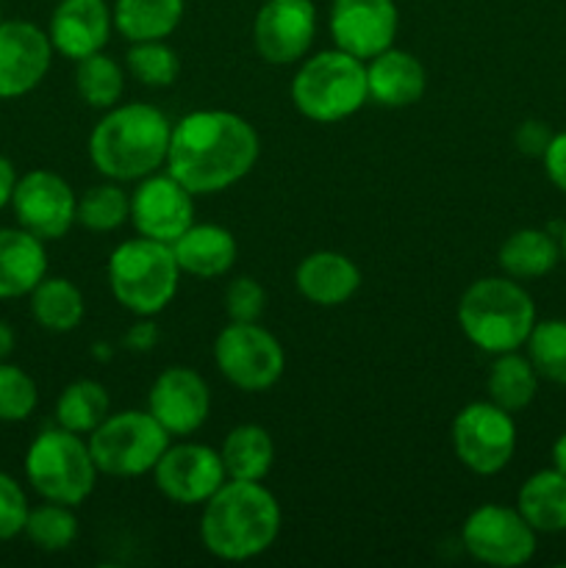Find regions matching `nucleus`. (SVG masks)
Instances as JSON below:
<instances>
[{"mask_svg": "<svg viewBox=\"0 0 566 568\" xmlns=\"http://www.w3.org/2000/svg\"><path fill=\"white\" fill-rule=\"evenodd\" d=\"M172 253H175L178 266L181 272L194 277H203V281H211V277H220L236 264V239L228 227L222 225H198L194 222L192 227L181 233V236L172 242Z\"/></svg>", "mask_w": 566, "mask_h": 568, "instance_id": "nucleus-23", "label": "nucleus"}, {"mask_svg": "<svg viewBox=\"0 0 566 568\" xmlns=\"http://www.w3.org/2000/svg\"><path fill=\"white\" fill-rule=\"evenodd\" d=\"M427 72L414 53L388 48L366 61V92L383 109H408L425 94Z\"/></svg>", "mask_w": 566, "mask_h": 568, "instance_id": "nucleus-20", "label": "nucleus"}, {"mask_svg": "<svg viewBox=\"0 0 566 568\" xmlns=\"http://www.w3.org/2000/svg\"><path fill=\"white\" fill-rule=\"evenodd\" d=\"M98 475L89 442L64 427L39 433L26 453L28 483L48 503L78 508L94 491Z\"/></svg>", "mask_w": 566, "mask_h": 568, "instance_id": "nucleus-7", "label": "nucleus"}, {"mask_svg": "<svg viewBox=\"0 0 566 568\" xmlns=\"http://www.w3.org/2000/svg\"><path fill=\"white\" fill-rule=\"evenodd\" d=\"M14 342H17V336H14V331H11V325L9 322L0 320V364H3L11 353H14Z\"/></svg>", "mask_w": 566, "mask_h": 568, "instance_id": "nucleus-43", "label": "nucleus"}, {"mask_svg": "<svg viewBox=\"0 0 566 568\" xmlns=\"http://www.w3.org/2000/svg\"><path fill=\"white\" fill-rule=\"evenodd\" d=\"M455 458L475 475H497L511 464L516 453V425L499 405L469 403L453 419Z\"/></svg>", "mask_w": 566, "mask_h": 568, "instance_id": "nucleus-10", "label": "nucleus"}, {"mask_svg": "<svg viewBox=\"0 0 566 568\" xmlns=\"http://www.w3.org/2000/svg\"><path fill=\"white\" fill-rule=\"evenodd\" d=\"M39 388L26 369L14 364H0V422L14 425L26 422L37 410Z\"/></svg>", "mask_w": 566, "mask_h": 568, "instance_id": "nucleus-36", "label": "nucleus"}, {"mask_svg": "<svg viewBox=\"0 0 566 568\" xmlns=\"http://www.w3.org/2000/svg\"><path fill=\"white\" fill-rule=\"evenodd\" d=\"M53 53L48 31L33 22H0V100L33 92L48 75Z\"/></svg>", "mask_w": 566, "mask_h": 568, "instance_id": "nucleus-17", "label": "nucleus"}, {"mask_svg": "<svg viewBox=\"0 0 566 568\" xmlns=\"http://www.w3.org/2000/svg\"><path fill=\"white\" fill-rule=\"evenodd\" d=\"M148 410L170 436H192L209 419V383L189 366H170L150 386Z\"/></svg>", "mask_w": 566, "mask_h": 568, "instance_id": "nucleus-18", "label": "nucleus"}, {"mask_svg": "<svg viewBox=\"0 0 566 568\" xmlns=\"http://www.w3.org/2000/svg\"><path fill=\"white\" fill-rule=\"evenodd\" d=\"M28 497L20 483L0 469V541H11L26 530Z\"/></svg>", "mask_w": 566, "mask_h": 568, "instance_id": "nucleus-37", "label": "nucleus"}, {"mask_svg": "<svg viewBox=\"0 0 566 568\" xmlns=\"http://www.w3.org/2000/svg\"><path fill=\"white\" fill-rule=\"evenodd\" d=\"M538 381L542 377L533 369L527 355H519L516 349L514 353H503L497 355V361L488 369V397H492L494 405L508 410V414H516V410L527 408L536 399Z\"/></svg>", "mask_w": 566, "mask_h": 568, "instance_id": "nucleus-29", "label": "nucleus"}, {"mask_svg": "<svg viewBox=\"0 0 566 568\" xmlns=\"http://www.w3.org/2000/svg\"><path fill=\"white\" fill-rule=\"evenodd\" d=\"M220 458L228 480L261 483L275 460V444L261 425H239L222 442Z\"/></svg>", "mask_w": 566, "mask_h": 568, "instance_id": "nucleus-27", "label": "nucleus"}, {"mask_svg": "<svg viewBox=\"0 0 566 568\" xmlns=\"http://www.w3.org/2000/svg\"><path fill=\"white\" fill-rule=\"evenodd\" d=\"M75 89L83 103L92 109H111L122 100L125 92V72L103 50L75 61Z\"/></svg>", "mask_w": 566, "mask_h": 568, "instance_id": "nucleus-31", "label": "nucleus"}, {"mask_svg": "<svg viewBox=\"0 0 566 568\" xmlns=\"http://www.w3.org/2000/svg\"><path fill=\"white\" fill-rule=\"evenodd\" d=\"M178 283H181V266L172 253V244L137 236L117 244L111 253V294L122 308L142 320L161 314L175 300Z\"/></svg>", "mask_w": 566, "mask_h": 568, "instance_id": "nucleus-5", "label": "nucleus"}, {"mask_svg": "<svg viewBox=\"0 0 566 568\" xmlns=\"http://www.w3.org/2000/svg\"><path fill=\"white\" fill-rule=\"evenodd\" d=\"M516 510L536 532H564L566 475L558 469H542L527 477L516 494Z\"/></svg>", "mask_w": 566, "mask_h": 568, "instance_id": "nucleus-24", "label": "nucleus"}, {"mask_svg": "<svg viewBox=\"0 0 566 568\" xmlns=\"http://www.w3.org/2000/svg\"><path fill=\"white\" fill-rule=\"evenodd\" d=\"M22 532L42 552H64L78 538V519L70 505L44 499V505L28 510V521Z\"/></svg>", "mask_w": 566, "mask_h": 568, "instance_id": "nucleus-33", "label": "nucleus"}, {"mask_svg": "<svg viewBox=\"0 0 566 568\" xmlns=\"http://www.w3.org/2000/svg\"><path fill=\"white\" fill-rule=\"evenodd\" d=\"M499 266L514 281H536L549 275L560 261V244L553 233L538 227L514 231L499 247Z\"/></svg>", "mask_w": 566, "mask_h": 568, "instance_id": "nucleus-25", "label": "nucleus"}, {"mask_svg": "<svg viewBox=\"0 0 566 568\" xmlns=\"http://www.w3.org/2000/svg\"><path fill=\"white\" fill-rule=\"evenodd\" d=\"M397 26L400 14L394 0H333L331 6L333 44L361 61L375 59L392 48Z\"/></svg>", "mask_w": 566, "mask_h": 568, "instance_id": "nucleus-16", "label": "nucleus"}, {"mask_svg": "<svg viewBox=\"0 0 566 568\" xmlns=\"http://www.w3.org/2000/svg\"><path fill=\"white\" fill-rule=\"evenodd\" d=\"M161 333L153 322H137L131 331L125 333V347H131L133 353H150V349L159 344Z\"/></svg>", "mask_w": 566, "mask_h": 568, "instance_id": "nucleus-41", "label": "nucleus"}, {"mask_svg": "<svg viewBox=\"0 0 566 568\" xmlns=\"http://www.w3.org/2000/svg\"><path fill=\"white\" fill-rule=\"evenodd\" d=\"M281 505L275 494L253 480H225L203 505L200 538L220 560H253L275 544Z\"/></svg>", "mask_w": 566, "mask_h": 568, "instance_id": "nucleus-2", "label": "nucleus"}, {"mask_svg": "<svg viewBox=\"0 0 566 568\" xmlns=\"http://www.w3.org/2000/svg\"><path fill=\"white\" fill-rule=\"evenodd\" d=\"M553 136H555V133L549 131L547 122L525 120L519 128H516L514 142H516V150H519L522 155H530V159H542L544 150H547L549 142H553Z\"/></svg>", "mask_w": 566, "mask_h": 568, "instance_id": "nucleus-39", "label": "nucleus"}, {"mask_svg": "<svg viewBox=\"0 0 566 568\" xmlns=\"http://www.w3.org/2000/svg\"><path fill=\"white\" fill-rule=\"evenodd\" d=\"M159 491L175 505H205L228 480L216 449L205 444H170L153 466Z\"/></svg>", "mask_w": 566, "mask_h": 568, "instance_id": "nucleus-13", "label": "nucleus"}, {"mask_svg": "<svg viewBox=\"0 0 566 568\" xmlns=\"http://www.w3.org/2000/svg\"><path fill=\"white\" fill-rule=\"evenodd\" d=\"M366 100V61L338 48L305 59L292 78L294 109L322 125L347 120L364 109Z\"/></svg>", "mask_w": 566, "mask_h": 568, "instance_id": "nucleus-6", "label": "nucleus"}, {"mask_svg": "<svg viewBox=\"0 0 566 568\" xmlns=\"http://www.w3.org/2000/svg\"><path fill=\"white\" fill-rule=\"evenodd\" d=\"M261 153L255 128L222 109H200L172 125L166 172L198 194H216L250 175Z\"/></svg>", "mask_w": 566, "mask_h": 568, "instance_id": "nucleus-1", "label": "nucleus"}, {"mask_svg": "<svg viewBox=\"0 0 566 568\" xmlns=\"http://www.w3.org/2000/svg\"><path fill=\"white\" fill-rule=\"evenodd\" d=\"M170 139L172 122L155 105H111L92 128L89 159L109 181H142L166 164Z\"/></svg>", "mask_w": 566, "mask_h": 568, "instance_id": "nucleus-3", "label": "nucleus"}, {"mask_svg": "<svg viewBox=\"0 0 566 568\" xmlns=\"http://www.w3.org/2000/svg\"><path fill=\"white\" fill-rule=\"evenodd\" d=\"M14 186H17L14 164H11L9 159H3V155H0V211H3L6 205H11V194H14Z\"/></svg>", "mask_w": 566, "mask_h": 568, "instance_id": "nucleus-42", "label": "nucleus"}, {"mask_svg": "<svg viewBox=\"0 0 566 568\" xmlns=\"http://www.w3.org/2000/svg\"><path fill=\"white\" fill-rule=\"evenodd\" d=\"M558 244H560V258L566 261V222H564V225H560V239H558Z\"/></svg>", "mask_w": 566, "mask_h": 568, "instance_id": "nucleus-45", "label": "nucleus"}, {"mask_svg": "<svg viewBox=\"0 0 566 568\" xmlns=\"http://www.w3.org/2000/svg\"><path fill=\"white\" fill-rule=\"evenodd\" d=\"M131 220V197L120 183H98L78 197L75 222L92 233H111Z\"/></svg>", "mask_w": 566, "mask_h": 568, "instance_id": "nucleus-32", "label": "nucleus"}, {"mask_svg": "<svg viewBox=\"0 0 566 568\" xmlns=\"http://www.w3.org/2000/svg\"><path fill=\"white\" fill-rule=\"evenodd\" d=\"M266 308V292L255 277L242 275L225 292V311L231 322H259Z\"/></svg>", "mask_w": 566, "mask_h": 568, "instance_id": "nucleus-38", "label": "nucleus"}, {"mask_svg": "<svg viewBox=\"0 0 566 568\" xmlns=\"http://www.w3.org/2000/svg\"><path fill=\"white\" fill-rule=\"evenodd\" d=\"M458 325L481 353H514L536 325V305L514 277H483L461 297Z\"/></svg>", "mask_w": 566, "mask_h": 568, "instance_id": "nucleus-4", "label": "nucleus"}, {"mask_svg": "<svg viewBox=\"0 0 566 568\" xmlns=\"http://www.w3.org/2000/svg\"><path fill=\"white\" fill-rule=\"evenodd\" d=\"M170 438L150 410H120L105 416L87 442L100 475L142 477L153 471Z\"/></svg>", "mask_w": 566, "mask_h": 568, "instance_id": "nucleus-8", "label": "nucleus"}, {"mask_svg": "<svg viewBox=\"0 0 566 568\" xmlns=\"http://www.w3.org/2000/svg\"><path fill=\"white\" fill-rule=\"evenodd\" d=\"M78 197L70 183L50 170H31L17 178L11 194V211L17 225L39 236L42 242H55L67 236L75 225Z\"/></svg>", "mask_w": 566, "mask_h": 568, "instance_id": "nucleus-12", "label": "nucleus"}, {"mask_svg": "<svg viewBox=\"0 0 566 568\" xmlns=\"http://www.w3.org/2000/svg\"><path fill=\"white\" fill-rule=\"evenodd\" d=\"M128 72L137 78L139 83L150 89H164L178 81L181 72V61L178 53L164 42V39H153V42H131L125 53Z\"/></svg>", "mask_w": 566, "mask_h": 568, "instance_id": "nucleus-35", "label": "nucleus"}, {"mask_svg": "<svg viewBox=\"0 0 566 568\" xmlns=\"http://www.w3.org/2000/svg\"><path fill=\"white\" fill-rule=\"evenodd\" d=\"M28 297H31V316L39 327L50 333L75 331L87 311L81 288L67 277L44 275Z\"/></svg>", "mask_w": 566, "mask_h": 568, "instance_id": "nucleus-28", "label": "nucleus"}, {"mask_svg": "<svg viewBox=\"0 0 566 568\" xmlns=\"http://www.w3.org/2000/svg\"><path fill=\"white\" fill-rule=\"evenodd\" d=\"M183 0H117L111 14L114 28L128 42L166 39L183 20Z\"/></svg>", "mask_w": 566, "mask_h": 568, "instance_id": "nucleus-26", "label": "nucleus"}, {"mask_svg": "<svg viewBox=\"0 0 566 568\" xmlns=\"http://www.w3.org/2000/svg\"><path fill=\"white\" fill-rule=\"evenodd\" d=\"M111 28L114 14L105 0H61L50 17L48 37L55 53L81 61L105 48Z\"/></svg>", "mask_w": 566, "mask_h": 568, "instance_id": "nucleus-19", "label": "nucleus"}, {"mask_svg": "<svg viewBox=\"0 0 566 568\" xmlns=\"http://www.w3.org/2000/svg\"><path fill=\"white\" fill-rule=\"evenodd\" d=\"M48 275L44 242L26 227H0V300L28 297Z\"/></svg>", "mask_w": 566, "mask_h": 568, "instance_id": "nucleus-22", "label": "nucleus"}, {"mask_svg": "<svg viewBox=\"0 0 566 568\" xmlns=\"http://www.w3.org/2000/svg\"><path fill=\"white\" fill-rule=\"evenodd\" d=\"M0 22H3V14H0Z\"/></svg>", "mask_w": 566, "mask_h": 568, "instance_id": "nucleus-46", "label": "nucleus"}, {"mask_svg": "<svg viewBox=\"0 0 566 568\" xmlns=\"http://www.w3.org/2000/svg\"><path fill=\"white\" fill-rule=\"evenodd\" d=\"M553 469H558L560 475H566V433L558 436V442L553 444Z\"/></svg>", "mask_w": 566, "mask_h": 568, "instance_id": "nucleus-44", "label": "nucleus"}, {"mask_svg": "<svg viewBox=\"0 0 566 568\" xmlns=\"http://www.w3.org/2000/svg\"><path fill=\"white\" fill-rule=\"evenodd\" d=\"M294 286L309 303L336 308L347 303L361 286V270L353 258L336 250H320L305 255L294 270Z\"/></svg>", "mask_w": 566, "mask_h": 568, "instance_id": "nucleus-21", "label": "nucleus"}, {"mask_svg": "<svg viewBox=\"0 0 566 568\" xmlns=\"http://www.w3.org/2000/svg\"><path fill=\"white\" fill-rule=\"evenodd\" d=\"M544 170H547V178L555 183V189L566 194V131L555 133L549 148L544 150L542 155Z\"/></svg>", "mask_w": 566, "mask_h": 568, "instance_id": "nucleus-40", "label": "nucleus"}, {"mask_svg": "<svg viewBox=\"0 0 566 568\" xmlns=\"http://www.w3.org/2000/svg\"><path fill=\"white\" fill-rule=\"evenodd\" d=\"M464 549L477 564L516 568L536 555V530L516 508L481 505L472 510L461 530Z\"/></svg>", "mask_w": 566, "mask_h": 568, "instance_id": "nucleus-11", "label": "nucleus"}, {"mask_svg": "<svg viewBox=\"0 0 566 568\" xmlns=\"http://www.w3.org/2000/svg\"><path fill=\"white\" fill-rule=\"evenodd\" d=\"M316 37V6L311 0H266L253 20L255 53L270 64H294Z\"/></svg>", "mask_w": 566, "mask_h": 568, "instance_id": "nucleus-14", "label": "nucleus"}, {"mask_svg": "<svg viewBox=\"0 0 566 568\" xmlns=\"http://www.w3.org/2000/svg\"><path fill=\"white\" fill-rule=\"evenodd\" d=\"M525 344L538 377L566 386V320L536 322Z\"/></svg>", "mask_w": 566, "mask_h": 568, "instance_id": "nucleus-34", "label": "nucleus"}, {"mask_svg": "<svg viewBox=\"0 0 566 568\" xmlns=\"http://www.w3.org/2000/svg\"><path fill=\"white\" fill-rule=\"evenodd\" d=\"M216 369L239 392H266L286 369L281 342L259 322H231L214 342Z\"/></svg>", "mask_w": 566, "mask_h": 568, "instance_id": "nucleus-9", "label": "nucleus"}, {"mask_svg": "<svg viewBox=\"0 0 566 568\" xmlns=\"http://www.w3.org/2000/svg\"><path fill=\"white\" fill-rule=\"evenodd\" d=\"M109 392L98 381H75L55 399V422L64 430L89 436L109 416Z\"/></svg>", "mask_w": 566, "mask_h": 568, "instance_id": "nucleus-30", "label": "nucleus"}, {"mask_svg": "<svg viewBox=\"0 0 566 568\" xmlns=\"http://www.w3.org/2000/svg\"><path fill=\"white\" fill-rule=\"evenodd\" d=\"M131 222L139 236L172 244L194 225V194L166 175H148L131 194Z\"/></svg>", "mask_w": 566, "mask_h": 568, "instance_id": "nucleus-15", "label": "nucleus"}]
</instances>
